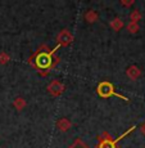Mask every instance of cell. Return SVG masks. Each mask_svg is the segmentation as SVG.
<instances>
[{
  "label": "cell",
  "instance_id": "cell-1",
  "mask_svg": "<svg viewBox=\"0 0 145 148\" xmlns=\"http://www.w3.org/2000/svg\"><path fill=\"white\" fill-rule=\"evenodd\" d=\"M135 129H136V126H131L126 133H123V134H122L121 136H118L117 139H113L112 136L108 134L107 132H104L103 134L99 136V144H98V148H117V143H118V142L121 140V139L123 138V136L129 135L130 133H131L132 130H135Z\"/></svg>",
  "mask_w": 145,
  "mask_h": 148
},
{
  "label": "cell",
  "instance_id": "cell-2",
  "mask_svg": "<svg viewBox=\"0 0 145 148\" xmlns=\"http://www.w3.org/2000/svg\"><path fill=\"white\" fill-rule=\"evenodd\" d=\"M96 92H98V94L100 95L101 98H109V97H112V95H116V97H118V98L123 99V101L129 102V98H126V97H123V95L118 94V93H116L114 86H113V84H112V82H109V81L100 82V84L98 85V88H96Z\"/></svg>",
  "mask_w": 145,
  "mask_h": 148
},
{
  "label": "cell",
  "instance_id": "cell-3",
  "mask_svg": "<svg viewBox=\"0 0 145 148\" xmlns=\"http://www.w3.org/2000/svg\"><path fill=\"white\" fill-rule=\"evenodd\" d=\"M35 63L40 70H46V68H50L53 64V57L52 53L48 52H40L37 53L35 58Z\"/></svg>",
  "mask_w": 145,
  "mask_h": 148
},
{
  "label": "cell",
  "instance_id": "cell-4",
  "mask_svg": "<svg viewBox=\"0 0 145 148\" xmlns=\"http://www.w3.org/2000/svg\"><path fill=\"white\" fill-rule=\"evenodd\" d=\"M57 41L59 47H67L73 41V35L68 30H62L57 36Z\"/></svg>",
  "mask_w": 145,
  "mask_h": 148
},
{
  "label": "cell",
  "instance_id": "cell-5",
  "mask_svg": "<svg viewBox=\"0 0 145 148\" xmlns=\"http://www.w3.org/2000/svg\"><path fill=\"white\" fill-rule=\"evenodd\" d=\"M48 92H49L53 97H59L64 92V84L59 80H53L49 85H48Z\"/></svg>",
  "mask_w": 145,
  "mask_h": 148
},
{
  "label": "cell",
  "instance_id": "cell-6",
  "mask_svg": "<svg viewBox=\"0 0 145 148\" xmlns=\"http://www.w3.org/2000/svg\"><path fill=\"white\" fill-rule=\"evenodd\" d=\"M126 75L129 76V77L131 79V80H136V79L140 77L141 71H140V68H139L138 66L132 64V66H130V67L126 70Z\"/></svg>",
  "mask_w": 145,
  "mask_h": 148
},
{
  "label": "cell",
  "instance_id": "cell-7",
  "mask_svg": "<svg viewBox=\"0 0 145 148\" xmlns=\"http://www.w3.org/2000/svg\"><path fill=\"white\" fill-rule=\"evenodd\" d=\"M57 126H58V129L61 132H67L72 126V124H71V121L68 119H61V120L57 121Z\"/></svg>",
  "mask_w": 145,
  "mask_h": 148
},
{
  "label": "cell",
  "instance_id": "cell-8",
  "mask_svg": "<svg viewBox=\"0 0 145 148\" xmlns=\"http://www.w3.org/2000/svg\"><path fill=\"white\" fill-rule=\"evenodd\" d=\"M14 107L17 108L18 111H21V110H23L25 107H26V101H25L22 97H18V98H16L14 99Z\"/></svg>",
  "mask_w": 145,
  "mask_h": 148
},
{
  "label": "cell",
  "instance_id": "cell-9",
  "mask_svg": "<svg viewBox=\"0 0 145 148\" xmlns=\"http://www.w3.org/2000/svg\"><path fill=\"white\" fill-rule=\"evenodd\" d=\"M98 13L94 12V10H89L86 14H85V19H86L89 23H93V22H95L96 19H98Z\"/></svg>",
  "mask_w": 145,
  "mask_h": 148
},
{
  "label": "cell",
  "instance_id": "cell-10",
  "mask_svg": "<svg viewBox=\"0 0 145 148\" xmlns=\"http://www.w3.org/2000/svg\"><path fill=\"white\" fill-rule=\"evenodd\" d=\"M110 27H112L114 31H119L122 27H123V22H122L119 18H116V19H113V21H110Z\"/></svg>",
  "mask_w": 145,
  "mask_h": 148
},
{
  "label": "cell",
  "instance_id": "cell-11",
  "mask_svg": "<svg viewBox=\"0 0 145 148\" xmlns=\"http://www.w3.org/2000/svg\"><path fill=\"white\" fill-rule=\"evenodd\" d=\"M68 148H89V147H87L86 144H85V142H82L81 139H76Z\"/></svg>",
  "mask_w": 145,
  "mask_h": 148
},
{
  "label": "cell",
  "instance_id": "cell-12",
  "mask_svg": "<svg viewBox=\"0 0 145 148\" xmlns=\"http://www.w3.org/2000/svg\"><path fill=\"white\" fill-rule=\"evenodd\" d=\"M130 18H131V22L138 23V22L140 21V18H141V14H140L139 10H132L131 14H130Z\"/></svg>",
  "mask_w": 145,
  "mask_h": 148
},
{
  "label": "cell",
  "instance_id": "cell-13",
  "mask_svg": "<svg viewBox=\"0 0 145 148\" xmlns=\"http://www.w3.org/2000/svg\"><path fill=\"white\" fill-rule=\"evenodd\" d=\"M127 30H129L131 34L138 32V31H139V25L135 23V22H130V23L127 25Z\"/></svg>",
  "mask_w": 145,
  "mask_h": 148
},
{
  "label": "cell",
  "instance_id": "cell-14",
  "mask_svg": "<svg viewBox=\"0 0 145 148\" xmlns=\"http://www.w3.org/2000/svg\"><path fill=\"white\" fill-rule=\"evenodd\" d=\"M8 62H9V56H8L7 53H1V54H0V63L5 64V63H8Z\"/></svg>",
  "mask_w": 145,
  "mask_h": 148
},
{
  "label": "cell",
  "instance_id": "cell-15",
  "mask_svg": "<svg viewBox=\"0 0 145 148\" xmlns=\"http://www.w3.org/2000/svg\"><path fill=\"white\" fill-rule=\"evenodd\" d=\"M133 1H121V4L122 5H126V7H129V5H131Z\"/></svg>",
  "mask_w": 145,
  "mask_h": 148
},
{
  "label": "cell",
  "instance_id": "cell-16",
  "mask_svg": "<svg viewBox=\"0 0 145 148\" xmlns=\"http://www.w3.org/2000/svg\"><path fill=\"white\" fill-rule=\"evenodd\" d=\"M140 130H141V133H143V135L145 136V122H144V124H143V125H141Z\"/></svg>",
  "mask_w": 145,
  "mask_h": 148
}]
</instances>
